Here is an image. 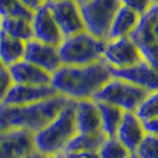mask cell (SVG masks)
I'll use <instances>...</instances> for the list:
<instances>
[{
	"mask_svg": "<svg viewBox=\"0 0 158 158\" xmlns=\"http://www.w3.org/2000/svg\"><path fill=\"white\" fill-rule=\"evenodd\" d=\"M111 79L108 65L103 60L86 65H61L52 74L50 86L69 100H86Z\"/></svg>",
	"mask_w": 158,
	"mask_h": 158,
	"instance_id": "cell-1",
	"label": "cell"
},
{
	"mask_svg": "<svg viewBox=\"0 0 158 158\" xmlns=\"http://www.w3.org/2000/svg\"><path fill=\"white\" fill-rule=\"evenodd\" d=\"M69 98L61 94L25 106H7L0 103V131L25 129L36 133L50 122Z\"/></svg>",
	"mask_w": 158,
	"mask_h": 158,
	"instance_id": "cell-2",
	"label": "cell"
},
{
	"mask_svg": "<svg viewBox=\"0 0 158 158\" xmlns=\"http://www.w3.org/2000/svg\"><path fill=\"white\" fill-rule=\"evenodd\" d=\"M77 135L75 125V101L68 103L57 112L54 118L36 133H33L35 150L43 156L63 153L67 143Z\"/></svg>",
	"mask_w": 158,
	"mask_h": 158,
	"instance_id": "cell-3",
	"label": "cell"
},
{
	"mask_svg": "<svg viewBox=\"0 0 158 158\" xmlns=\"http://www.w3.org/2000/svg\"><path fill=\"white\" fill-rule=\"evenodd\" d=\"M104 43L106 40L94 38L86 31L63 38L57 46L61 65H86L100 61Z\"/></svg>",
	"mask_w": 158,
	"mask_h": 158,
	"instance_id": "cell-4",
	"label": "cell"
},
{
	"mask_svg": "<svg viewBox=\"0 0 158 158\" xmlns=\"http://www.w3.org/2000/svg\"><path fill=\"white\" fill-rule=\"evenodd\" d=\"M136 46L142 60L151 67H158V3L139 17L136 27L128 35Z\"/></svg>",
	"mask_w": 158,
	"mask_h": 158,
	"instance_id": "cell-5",
	"label": "cell"
},
{
	"mask_svg": "<svg viewBox=\"0 0 158 158\" xmlns=\"http://www.w3.org/2000/svg\"><path fill=\"white\" fill-rule=\"evenodd\" d=\"M148 93L150 92L122 79L111 78L93 94L92 100L111 104L126 112H133Z\"/></svg>",
	"mask_w": 158,
	"mask_h": 158,
	"instance_id": "cell-6",
	"label": "cell"
},
{
	"mask_svg": "<svg viewBox=\"0 0 158 158\" xmlns=\"http://www.w3.org/2000/svg\"><path fill=\"white\" fill-rule=\"evenodd\" d=\"M121 6L119 0H86L79 6L83 28L87 33L106 40L111 21Z\"/></svg>",
	"mask_w": 158,
	"mask_h": 158,
	"instance_id": "cell-7",
	"label": "cell"
},
{
	"mask_svg": "<svg viewBox=\"0 0 158 158\" xmlns=\"http://www.w3.org/2000/svg\"><path fill=\"white\" fill-rule=\"evenodd\" d=\"M47 6L61 36L67 38L85 31L79 6L72 0H46Z\"/></svg>",
	"mask_w": 158,
	"mask_h": 158,
	"instance_id": "cell-8",
	"label": "cell"
},
{
	"mask_svg": "<svg viewBox=\"0 0 158 158\" xmlns=\"http://www.w3.org/2000/svg\"><path fill=\"white\" fill-rule=\"evenodd\" d=\"M101 60L110 68H125L142 60L136 46L128 36L117 39H107L104 43Z\"/></svg>",
	"mask_w": 158,
	"mask_h": 158,
	"instance_id": "cell-9",
	"label": "cell"
},
{
	"mask_svg": "<svg viewBox=\"0 0 158 158\" xmlns=\"http://www.w3.org/2000/svg\"><path fill=\"white\" fill-rule=\"evenodd\" d=\"M35 150L33 133L25 129L0 131V158H24Z\"/></svg>",
	"mask_w": 158,
	"mask_h": 158,
	"instance_id": "cell-10",
	"label": "cell"
},
{
	"mask_svg": "<svg viewBox=\"0 0 158 158\" xmlns=\"http://www.w3.org/2000/svg\"><path fill=\"white\" fill-rule=\"evenodd\" d=\"M111 78L122 79L125 82L139 86L147 92H158V75L157 68L151 67L144 60L125 68H110Z\"/></svg>",
	"mask_w": 158,
	"mask_h": 158,
	"instance_id": "cell-11",
	"label": "cell"
},
{
	"mask_svg": "<svg viewBox=\"0 0 158 158\" xmlns=\"http://www.w3.org/2000/svg\"><path fill=\"white\" fill-rule=\"evenodd\" d=\"M22 60L39 67L49 74H53L56 69H58V67H61L57 47L42 43L35 39L25 42Z\"/></svg>",
	"mask_w": 158,
	"mask_h": 158,
	"instance_id": "cell-12",
	"label": "cell"
},
{
	"mask_svg": "<svg viewBox=\"0 0 158 158\" xmlns=\"http://www.w3.org/2000/svg\"><path fill=\"white\" fill-rule=\"evenodd\" d=\"M57 94L50 85H19L13 83L6 93L2 103L7 106H25V104H33L38 101H43Z\"/></svg>",
	"mask_w": 158,
	"mask_h": 158,
	"instance_id": "cell-13",
	"label": "cell"
},
{
	"mask_svg": "<svg viewBox=\"0 0 158 158\" xmlns=\"http://www.w3.org/2000/svg\"><path fill=\"white\" fill-rule=\"evenodd\" d=\"M31 29H32V39L42 42V43L57 47L63 40V36L46 4L40 6L32 13Z\"/></svg>",
	"mask_w": 158,
	"mask_h": 158,
	"instance_id": "cell-14",
	"label": "cell"
},
{
	"mask_svg": "<svg viewBox=\"0 0 158 158\" xmlns=\"http://www.w3.org/2000/svg\"><path fill=\"white\" fill-rule=\"evenodd\" d=\"M7 71L13 83L40 86V85H50V81H52V74L25 60H19L13 65L7 67Z\"/></svg>",
	"mask_w": 158,
	"mask_h": 158,
	"instance_id": "cell-15",
	"label": "cell"
},
{
	"mask_svg": "<svg viewBox=\"0 0 158 158\" xmlns=\"http://www.w3.org/2000/svg\"><path fill=\"white\" fill-rule=\"evenodd\" d=\"M144 131L140 123V121L135 117L133 112H126L123 111L121 122L115 132V139L129 151L133 153L135 148L140 143V140L144 137Z\"/></svg>",
	"mask_w": 158,
	"mask_h": 158,
	"instance_id": "cell-16",
	"label": "cell"
},
{
	"mask_svg": "<svg viewBox=\"0 0 158 158\" xmlns=\"http://www.w3.org/2000/svg\"><path fill=\"white\" fill-rule=\"evenodd\" d=\"M75 125H77V133L101 132L100 114L96 101H93L92 98L75 101Z\"/></svg>",
	"mask_w": 158,
	"mask_h": 158,
	"instance_id": "cell-17",
	"label": "cell"
},
{
	"mask_svg": "<svg viewBox=\"0 0 158 158\" xmlns=\"http://www.w3.org/2000/svg\"><path fill=\"white\" fill-rule=\"evenodd\" d=\"M139 17H140L139 14H136L131 8L121 4L111 21L107 39H117V38L128 36L132 32V29L136 27L137 21H139Z\"/></svg>",
	"mask_w": 158,
	"mask_h": 158,
	"instance_id": "cell-18",
	"label": "cell"
},
{
	"mask_svg": "<svg viewBox=\"0 0 158 158\" xmlns=\"http://www.w3.org/2000/svg\"><path fill=\"white\" fill-rule=\"evenodd\" d=\"M25 42L7 35L0 29V61L3 67H10L14 63L22 60Z\"/></svg>",
	"mask_w": 158,
	"mask_h": 158,
	"instance_id": "cell-19",
	"label": "cell"
},
{
	"mask_svg": "<svg viewBox=\"0 0 158 158\" xmlns=\"http://www.w3.org/2000/svg\"><path fill=\"white\" fill-rule=\"evenodd\" d=\"M98 108V114H100V128L101 132L106 137H114L117 128L121 122L123 111L115 106L107 103H100L96 101Z\"/></svg>",
	"mask_w": 158,
	"mask_h": 158,
	"instance_id": "cell-20",
	"label": "cell"
},
{
	"mask_svg": "<svg viewBox=\"0 0 158 158\" xmlns=\"http://www.w3.org/2000/svg\"><path fill=\"white\" fill-rule=\"evenodd\" d=\"M0 29L7 35L19 39L22 42H28L32 39L31 19L22 17H0Z\"/></svg>",
	"mask_w": 158,
	"mask_h": 158,
	"instance_id": "cell-21",
	"label": "cell"
},
{
	"mask_svg": "<svg viewBox=\"0 0 158 158\" xmlns=\"http://www.w3.org/2000/svg\"><path fill=\"white\" fill-rule=\"evenodd\" d=\"M106 136L103 132L97 133H77L68 143L63 153L69 151H97Z\"/></svg>",
	"mask_w": 158,
	"mask_h": 158,
	"instance_id": "cell-22",
	"label": "cell"
},
{
	"mask_svg": "<svg viewBox=\"0 0 158 158\" xmlns=\"http://www.w3.org/2000/svg\"><path fill=\"white\" fill-rule=\"evenodd\" d=\"M135 117L140 121L158 119V92H150L133 111Z\"/></svg>",
	"mask_w": 158,
	"mask_h": 158,
	"instance_id": "cell-23",
	"label": "cell"
},
{
	"mask_svg": "<svg viewBox=\"0 0 158 158\" xmlns=\"http://www.w3.org/2000/svg\"><path fill=\"white\" fill-rule=\"evenodd\" d=\"M97 154L100 158H126L131 153L115 137H106L98 147Z\"/></svg>",
	"mask_w": 158,
	"mask_h": 158,
	"instance_id": "cell-24",
	"label": "cell"
},
{
	"mask_svg": "<svg viewBox=\"0 0 158 158\" xmlns=\"http://www.w3.org/2000/svg\"><path fill=\"white\" fill-rule=\"evenodd\" d=\"M133 154L139 158H158V135H144Z\"/></svg>",
	"mask_w": 158,
	"mask_h": 158,
	"instance_id": "cell-25",
	"label": "cell"
},
{
	"mask_svg": "<svg viewBox=\"0 0 158 158\" xmlns=\"http://www.w3.org/2000/svg\"><path fill=\"white\" fill-rule=\"evenodd\" d=\"M0 17H22L31 19L32 11L25 8L18 0H0Z\"/></svg>",
	"mask_w": 158,
	"mask_h": 158,
	"instance_id": "cell-26",
	"label": "cell"
},
{
	"mask_svg": "<svg viewBox=\"0 0 158 158\" xmlns=\"http://www.w3.org/2000/svg\"><path fill=\"white\" fill-rule=\"evenodd\" d=\"M119 2L122 6L131 8L132 11H135V13L139 14V15L144 14L151 6L156 4L154 0H119Z\"/></svg>",
	"mask_w": 158,
	"mask_h": 158,
	"instance_id": "cell-27",
	"label": "cell"
},
{
	"mask_svg": "<svg viewBox=\"0 0 158 158\" xmlns=\"http://www.w3.org/2000/svg\"><path fill=\"white\" fill-rule=\"evenodd\" d=\"M11 85H13V81H11L7 68H6V67L0 68V103L3 101L6 93L8 92V89H10Z\"/></svg>",
	"mask_w": 158,
	"mask_h": 158,
	"instance_id": "cell-28",
	"label": "cell"
},
{
	"mask_svg": "<svg viewBox=\"0 0 158 158\" xmlns=\"http://www.w3.org/2000/svg\"><path fill=\"white\" fill-rule=\"evenodd\" d=\"M63 154L65 158H100L97 151H69Z\"/></svg>",
	"mask_w": 158,
	"mask_h": 158,
	"instance_id": "cell-29",
	"label": "cell"
},
{
	"mask_svg": "<svg viewBox=\"0 0 158 158\" xmlns=\"http://www.w3.org/2000/svg\"><path fill=\"white\" fill-rule=\"evenodd\" d=\"M146 135H158V119H150L140 122Z\"/></svg>",
	"mask_w": 158,
	"mask_h": 158,
	"instance_id": "cell-30",
	"label": "cell"
},
{
	"mask_svg": "<svg viewBox=\"0 0 158 158\" xmlns=\"http://www.w3.org/2000/svg\"><path fill=\"white\" fill-rule=\"evenodd\" d=\"M25 8H28L29 11H35L36 8H39L40 6H43L46 3V0H18Z\"/></svg>",
	"mask_w": 158,
	"mask_h": 158,
	"instance_id": "cell-31",
	"label": "cell"
},
{
	"mask_svg": "<svg viewBox=\"0 0 158 158\" xmlns=\"http://www.w3.org/2000/svg\"><path fill=\"white\" fill-rule=\"evenodd\" d=\"M24 158H44V156H43V154H40L39 151H33L32 154H29V156H27Z\"/></svg>",
	"mask_w": 158,
	"mask_h": 158,
	"instance_id": "cell-32",
	"label": "cell"
},
{
	"mask_svg": "<svg viewBox=\"0 0 158 158\" xmlns=\"http://www.w3.org/2000/svg\"><path fill=\"white\" fill-rule=\"evenodd\" d=\"M44 158H65L63 153H56V154H49V156H44Z\"/></svg>",
	"mask_w": 158,
	"mask_h": 158,
	"instance_id": "cell-33",
	"label": "cell"
},
{
	"mask_svg": "<svg viewBox=\"0 0 158 158\" xmlns=\"http://www.w3.org/2000/svg\"><path fill=\"white\" fill-rule=\"evenodd\" d=\"M72 2H75V3H77V4H78V6H81L82 3H85V2H86V0H72Z\"/></svg>",
	"mask_w": 158,
	"mask_h": 158,
	"instance_id": "cell-34",
	"label": "cell"
},
{
	"mask_svg": "<svg viewBox=\"0 0 158 158\" xmlns=\"http://www.w3.org/2000/svg\"><path fill=\"white\" fill-rule=\"evenodd\" d=\"M126 158H139V157H137V156H135L133 153H131V154H129V156L126 157Z\"/></svg>",
	"mask_w": 158,
	"mask_h": 158,
	"instance_id": "cell-35",
	"label": "cell"
},
{
	"mask_svg": "<svg viewBox=\"0 0 158 158\" xmlns=\"http://www.w3.org/2000/svg\"><path fill=\"white\" fill-rule=\"evenodd\" d=\"M0 68H3V64H2V61H0Z\"/></svg>",
	"mask_w": 158,
	"mask_h": 158,
	"instance_id": "cell-36",
	"label": "cell"
},
{
	"mask_svg": "<svg viewBox=\"0 0 158 158\" xmlns=\"http://www.w3.org/2000/svg\"><path fill=\"white\" fill-rule=\"evenodd\" d=\"M154 2H156V3H158V0H154Z\"/></svg>",
	"mask_w": 158,
	"mask_h": 158,
	"instance_id": "cell-37",
	"label": "cell"
}]
</instances>
